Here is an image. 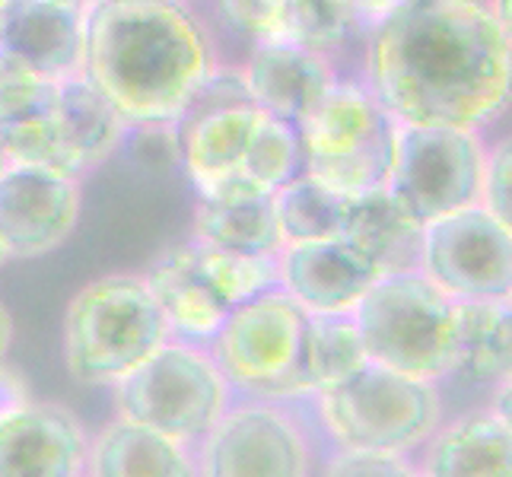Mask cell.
<instances>
[{
	"mask_svg": "<svg viewBox=\"0 0 512 477\" xmlns=\"http://www.w3.org/2000/svg\"><path fill=\"white\" fill-rule=\"evenodd\" d=\"M481 204L423 226L420 274L452 299H506L512 293V233Z\"/></svg>",
	"mask_w": 512,
	"mask_h": 477,
	"instance_id": "8fae6325",
	"label": "cell"
},
{
	"mask_svg": "<svg viewBox=\"0 0 512 477\" xmlns=\"http://www.w3.org/2000/svg\"><path fill=\"white\" fill-rule=\"evenodd\" d=\"M509 325L506 299H455L458 357L452 376L474 385H500L509 379Z\"/></svg>",
	"mask_w": 512,
	"mask_h": 477,
	"instance_id": "603a6c76",
	"label": "cell"
},
{
	"mask_svg": "<svg viewBox=\"0 0 512 477\" xmlns=\"http://www.w3.org/2000/svg\"><path fill=\"white\" fill-rule=\"evenodd\" d=\"M366 29L363 0H287V39L334 61L350 48H363Z\"/></svg>",
	"mask_w": 512,
	"mask_h": 477,
	"instance_id": "484cf974",
	"label": "cell"
},
{
	"mask_svg": "<svg viewBox=\"0 0 512 477\" xmlns=\"http://www.w3.org/2000/svg\"><path fill=\"white\" fill-rule=\"evenodd\" d=\"M7 166V156H4V147H0V169Z\"/></svg>",
	"mask_w": 512,
	"mask_h": 477,
	"instance_id": "b9f144b4",
	"label": "cell"
},
{
	"mask_svg": "<svg viewBox=\"0 0 512 477\" xmlns=\"http://www.w3.org/2000/svg\"><path fill=\"white\" fill-rule=\"evenodd\" d=\"M303 169L341 198L388 185L398 121L353 74H341L299 121Z\"/></svg>",
	"mask_w": 512,
	"mask_h": 477,
	"instance_id": "8992f818",
	"label": "cell"
},
{
	"mask_svg": "<svg viewBox=\"0 0 512 477\" xmlns=\"http://www.w3.org/2000/svg\"><path fill=\"white\" fill-rule=\"evenodd\" d=\"M29 401H32V398H29V392H26L23 379L16 376V373H10L7 366L0 369V420L10 417L13 411H20L23 404H29Z\"/></svg>",
	"mask_w": 512,
	"mask_h": 477,
	"instance_id": "d590c367",
	"label": "cell"
},
{
	"mask_svg": "<svg viewBox=\"0 0 512 477\" xmlns=\"http://www.w3.org/2000/svg\"><path fill=\"white\" fill-rule=\"evenodd\" d=\"M191 188L198 194V201H210V204H252V201L271 198V191L258 185L242 166L229 169L223 175H214V179H204Z\"/></svg>",
	"mask_w": 512,
	"mask_h": 477,
	"instance_id": "e575fe53",
	"label": "cell"
},
{
	"mask_svg": "<svg viewBox=\"0 0 512 477\" xmlns=\"http://www.w3.org/2000/svg\"><path fill=\"white\" fill-rule=\"evenodd\" d=\"M80 175L51 166L7 163L0 169V245L7 258H42L80 223Z\"/></svg>",
	"mask_w": 512,
	"mask_h": 477,
	"instance_id": "7c38bea8",
	"label": "cell"
},
{
	"mask_svg": "<svg viewBox=\"0 0 512 477\" xmlns=\"http://www.w3.org/2000/svg\"><path fill=\"white\" fill-rule=\"evenodd\" d=\"M210 16L249 48L287 39V0H210Z\"/></svg>",
	"mask_w": 512,
	"mask_h": 477,
	"instance_id": "f546056e",
	"label": "cell"
},
{
	"mask_svg": "<svg viewBox=\"0 0 512 477\" xmlns=\"http://www.w3.org/2000/svg\"><path fill=\"white\" fill-rule=\"evenodd\" d=\"M487 159L484 131L398 125L388 191L427 226L481 201Z\"/></svg>",
	"mask_w": 512,
	"mask_h": 477,
	"instance_id": "30bf717a",
	"label": "cell"
},
{
	"mask_svg": "<svg viewBox=\"0 0 512 477\" xmlns=\"http://www.w3.org/2000/svg\"><path fill=\"white\" fill-rule=\"evenodd\" d=\"M144 280L156 299V306L163 312L169 338L210 350L229 309L198 277V271L191 268V261L185 255V242L172 245L169 252L156 258L144 271Z\"/></svg>",
	"mask_w": 512,
	"mask_h": 477,
	"instance_id": "ffe728a7",
	"label": "cell"
},
{
	"mask_svg": "<svg viewBox=\"0 0 512 477\" xmlns=\"http://www.w3.org/2000/svg\"><path fill=\"white\" fill-rule=\"evenodd\" d=\"M379 274L341 236L284 242L277 252V287L309 315L353 312Z\"/></svg>",
	"mask_w": 512,
	"mask_h": 477,
	"instance_id": "4fadbf2b",
	"label": "cell"
},
{
	"mask_svg": "<svg viewBox=\"0 0 512 477\" xmlns=\"http://www.w3.org/2000/svg\"><path fill=\"white\" fill-rule=\"evenodd\" d=\"M112 388L121 420L194 449L233 404V388L220 373L214 353L172 338Z\"/></svg>",
	"mask_w": 512,
	"mask_h": 477,
	"instance_id": "ba28073f",
	"label": "cell"
},
{
	"mask_svg": "<svg viewBox=\"0 0 512 477\" xmlns=\"http://www.w3.org/2000/svg\"><path fill=\"white\" fill-rule=\"evenodd\" d=\"M185 255L191 261V268L217 293V299L226 309L249 303V299L277 287V255L226 252V249H214V245H201L194 239L185 242Z\"/></svg>",
	"mask_w": 512,
	"mask_h": 477,
	"instance_id": "d4e9b609",
	"label": "cell"
},
{
	"mask_svg": "<svg viewBox=\"0 0 512 477\" xmlns=\"http://www.w3.org/2000/svg\"><path fill=\"white\" fill-rule=\"evenodd\" d=\"M369 363L360 328L353 322V312L344 315H309L306 325V366L312 395L334 388L350 379Z\"/></svg>",
	"mask_w": 512,
	"mask_h": 477,
	"instance_id": "4316f807",
	"label": "cell"
},
{
	"mask_svg": "<svg viewBox=\"0 0 512 477\" xmlns=\"http://www.w3.org/2000/svg\"><path fill=\"white\" fill-rule=\"evenodd\" d=\"M191 239L245 255H277L284 249V236H280L271 198L252 204L198 201L191 214Z\"/></svg>",
	"mask_w": 512,
	"mask_h": 477,
	"instance_id": "cb8c5ba5",
	"label": "cell"
},
{
	"mask_svg": "<svg viewBox=\"0 0 512 477\" xmlns=\"http://www.w3.org/2000/svg\"><path fill=\"white\" fill-rule=\"evenodd\" d=\"M179 4H191V0H179Z\"/></svg>",
	"mask_w": 512,
	"mask_h": 477,
	"instance_id": "7bdbcfd3",
	"label": "cell"
},
{
	"mask_svg": "<svg viewBox=\"0 0 512 477\" xmlns=\"http://www.w3.org/2000/svg\"><path fill=\"white\" fill-rule=\"evenodd\" d=\"M357 77L398 125L484 131L509 105V29L487 0H408L366 29Z\"/></svg>",
	"mask_w": 512,
	"mask_h": 477,
	"instance_id": "6da1fadb",
	"label": "cell"
},
{
	"mask_svg": "<svg viewBox=\"0 0 512 477\" xmlns=\"http://www.w3.org/2000/svg\"><path fill=\"white\" fill-rule=\"evenodd\" d=\"M401 4H408V0H363V20H366V26H373L376 20H382L385 13H392Z\"/></svg>",
	"mask_w": 512,
	"mask_h": 477,
	"instance_id": "74e56055",
	"label": "cell"
},
{
	"mask_svg": "<svg viewBox=\"0 0 512 477\" xmlns=\"http://www.w3.org/2000/svg\"><path fill=\"white\" fill-rule=\"evenodd\" d=\"M10 347H13V315L4 303H0V369L7 366Z\"/></svg>",
	"mask_w": 512,
	"mask_h": 477,
	"instance_id": "8d00e7d4",
	"label": "cell"
},
{
	"mask_svg": "<svg viewBox=\"0 0 512 477\" xmlns=\"http://www.w3.org/2000/svg\"><path fill=\"white\" fill-rule=\"evenodd\" d=\"M293 404L233 398L194 449L198 477H312L315 443Z\"/></svg>",
	"mask_w": 512,
	"mask_h": 477,
	"instance_id": "9c48e42d",
	"label": "cell"
},
{
	"mask_svg": "<svg viewBox=\"0 0 512 477\" xmlns=\"http://www.w3.org/2000/svg\"><path fill=\"white\" fill-rule=\"evenodd\" d=\"M309 312L280 287L233 306L210 353L233 398L306 401L312 398L306 366Z\"/></svg>",
	"mask_w": 512,
	"mask_h": 477,
	"instance_id": "52a82bcc",
	"label": "cell"
},
{
	"mask_svg": "<svg viewBox=\"0 0 512 477\" xmlns=\"http://www.w3.org/2000/svg\"><path fill=\"white\" fill-rule=\"evenodd\" d=\"M86 477H198L194 446L115 417L90 439Z\"/></svg>",
	"mask_w": 512,
	"mask_h": 477,
	"instance_id": "44dd1931",
	"label": "cell"
},
{
	"mask_svg": "<svg viewBox=\"0 0 512 477\" xmlns=\"http://www.w3.org/2000/svg\"><path fill=\"white\" fill-rule=\"evenodd\" d=\"M369 363L423 382L452 376L455 341V299L439 290L420 271L382 274L353 306Z\"/></svg>",
	"mask_w": 512,
	"mask_h": 477,
	"instance_id": "277c9868",
	"label": "cell"
},
{
	"mask_svg": "<svg viewBox=\"0 0 512 477\" xmlns=\"http://www.w3.org/2000/svg\"><path fill=\"white\" fill-rule=\"evenodd\" d=\"M169 341L144 274H105L74 293L64 312V363L80 385H115Z\"/></svg>",
	"mask_w": 512,
	"mask_h": 477,
	"instance_id": "3957f363",
	"label": "cell"
},
{
	"mask_svg": "<svg viewBox=\"0 0 512 477\" xmlns=\"http://www.w3.org/2000/svg\"><path fill=\"white\" fill-rule=\"evenodd\" d=\"M322 477H420V471L408 462V455L334 449Z\"/></svg>",
	"mask_w": 512,
	"mask_h": 477,
	"instance_id": "d6a6232c",
	"label": "cell"
},
{
	"mask_svg": "<svg viewBox=\"0 0 512 477\" xmlns=\"http://www.w3.org/2000/svg\"><path fill=\"white\" fill-rule=\"evenodd\" d=\"M58 83L35 74L26 64L0 55V128L35 115L55 102Z\"/></svg>",
	"mask_w": 512,
	"mask_h": 477,
	"instance_id": "1f68e13d",
	"label": "cell"
},
{
	"mask_svg": "<svg viewBox=\"0 0 512 477\" xmlns=\"http://www.w3.org/2000/svg\"><path fill=\"white\" fill-rule=\"evenodd\" d=\"M509 175H512V147L509 137H500L487 144V159H484V175H481V207L490 210L493 217L509 223Z\"/></svg>",
	"mask_w": 512,
	"mask_h": 477,
	"instance_id": "836d02e7",
	"label": "cell"
},
{
	"mask_svg": "<svg viewBox=\"0 0 512 477\" xmlns=\"http://www.w3.org/2000/svg\"><path fill=\"white\" fill-rule=\"evenodd\" d=\"M239 67L258 109L296 128L341 77L338 61L293 39L252 45Z\"/></svg>",
	"mask_w": 512,
	"mask_h": 477,
	"instance_id": "5bb4252c",
	"label": "cell"
},
{
	"mask_svg": "<svg viewBox=\"0 0 512 477\" xmlns=\"http://www.w3.org/2000/svg\"><path fill=\"white\" fill-rule=\"evenodd\" d=\"M0 4H4V0H0Z\"/></svg>",
	"mask_w": 512,
	"mask_h": 477,
	"instance_id": "ee69618b",
	"label": "cell"
},
{
	"mask_svg": "<svg viewBox=\"0 0 512 477\" xmlns=\"http://www.w3.org/2000/svg\"><path fill=\"white\" fill-rule=\"evenodd\" d=\"M274 217L284 242H309V239H331L341 236L344 204L338 191L315 182L312 175H299L271 194Z\"/></svg>",
	"mask_w": 512,
	"mask_h": 477,
	"instance_id": "83f0119b",
	"label": "cell"
},
{
	"mask_svg": "<svg viewBox=\"0 0 512 477\" xmlns=\"http://www.w3.org/2000/svg\"><path fill=\"white\" fill-rule=\"evenodd\" d=\"M341 239L373 264L379 277L420 268L423 223L388 188L347 198Z\"/></svg>",
	"mask_w": 512,
	"mask_h": 477,
	"instance_id": "e0dca14e",
	"label": "cell"
},
{
	"mask_svg": "<svg viewBox=\"0 0 512 477\" xmlns=\"http://www.w3.org/2000/svg\"><path fill=\"white\" fill-rule=\"evenodd\" d=\"M420 477H512L509 420L493 408L462 414L423 443Z\"/></svg>",
	"mask_w": 512,
	"mask_h": 477,
	"instance_id": "ac0fdd59",
	"label": "cell"
},
{
	"mask_svg": "<svg viewBox=\"0 0 512 477\" xmlns=\"http://www.w3.org/2000/svg\"><path fill=\"white\" fill-rule=\"evenodd\" d=\"M131 163L147 175H172L182 172V140L179 125L169 118L131 121L121 137V150Z\"/></svg>",
	"mask_w": 512,
	"mask_h": 477,
	"instance_id": "4dcf8cb0",
	"label": "cell"
},
{
	"mask_svg": "<svg viewBox=\"0 0 512 477\" xmlns=\"http://www.w3.org/2000/svg\"><path fill=\"white\" fill-rule=\"evenodd\" d=\"M86 10L64 0H4L0 55L26 64L48 80H70L83 67Z\"/></svg>",
	"mask_w": 512,
	"mask_h": 477,
	"instance_id": "2e32d148",
	"label": "cell"
},
{
	"mask_svg": "<svg viewBox=\"0 0 512 477\" xmlns=\"http://www.w3.org/2000/svg\"><path fill=\"white\" fill-rule=\"evenodd\" d=\"M90 436L61 404L29 401L0 420V477H83Z\"/></svg>",
	"mask_w": 512,
	"mask_h": 477,
	"instance_id": "9a60e30c",
	"label": "cell"
},
{
	"mask_svg": "<svg viewBox=\"0 0 512 477\" xmlns=\"http://www.w3.org/2000/svg\"><path fill=\"white\" fill-rule=\"evenodd\" d=\"M487 4H490L493 16L500 20V26L509 29V0H487Z\"/></svg>",
	"mask_w": 512,
	"mask_h": 477,
	"instance_id": "f35d334b",
	"label": "cell"
},
{
	"mask_svg": "<svg viewBox=\"0 0 512 477\" xmlns=\"http://www.w3.org/2000/svg\"><path fill=\"white\" fill-rule=\"evenodd\" d=\"M7 261H10V258H7V252H4V245H0V268H4Z\"/></svg>",
	"mask_w": 512,
	"mask_h": 477,
	"instance_id": "60d3db41",
	"label": "cell"
},
{
	"mask_svg": "<svg viewBox=\"0 0 512 477\" xmlns=\"http://www.w3.org/2000/svg\"><path fill=\"white\" fill-rule=\"evenodd\" d=\"M255 102L223 105V109H185L175 125L182 140V175L198 185L242 166L245 147L261 121Z\"/></svg>",
	"mask_w": 512,
	"mask_h": 477,
	"instance_id": "7402d4cb",
	"label": "cell"
},
{
	"mask_svg": "<svg viewBox=\"0 0 512 477\" xmlns=\"http://www.w3.org/2000/svg\"><path fill=\"white\" fill-rule=\"evenodd\" d=\"M55 125L64 150V169L83 179L86 172L105 166L121 150L128 121L90 80L77 74L58 83Z\"/></svg>",
	"mask_w": 512,
	"mask_h": 477,
	"instance_id": "d6986e66",
	"label": "cell"
},
{
	"mask_svg": "<svg viewBox=\"0 0 512 477\" xmlns=\"http://www.w3.org/2000/svg\"><path fill=\"white\" fill-rule=\"evenodd\" d=\"M64 4H74V7H93V4H99V0H64Z\"/></svg>",
	"mask_w": 512,
	"mask_h": 477,
	"instance_id": "ab89813d",
	"label": "cell"
},
{
	"mask_svg": "<svg viewBox=\"0 0 512 477\" xmlns=\"http://www.w3.org/2000/svg\"><path fill=\"white\" fill-rule=\"evenodd\" d=\"M322 433L334 449L411 455L443 423V395L436 382L366 363L360 373L312 395Z\"/></svg>",
	"mask_w": 512,
	"mask_h": 477,
	"instance_id": "5b68a950",
	"label": "cell"
},
{
	"mask_svg": "<svg viewBox=\"0 0 512 477\" xmlns=\"http://www.w3.org/2000/svg\"><path fill=\"white\" fill-rule=\"evenodd\" d=\"M214 29L179 0H99L86 7L80 74L131 121H175L220 64Z\"/></svg>",
	"mask_w": 512,
	"mask_h": 477,
	"instance_id": "7a4b0ae2",
	"label": "cell"
},
{
	"mask_svg": "<svg viewBox=\"0 0 512 477\" xmlns=\"http://www.w3.org/2000/svg\"><path fill=\"white\" fill-rule=\"evenodd\" d=\"M83 477H86V474H83Z\"/></svg>",
	"mask_w": 512,
	"mask_h": 477,
	"instance_id": "f6af8a7d",
	"label": "cell"
},
{
	"mask_svg": "<svg viewBox=\"0 0 512 477\" xmlns=\"http://www.w3.org/2000/svg\"><path fill=\"white\" fill-rule=\"evenodd\" d=\"M242 169L252 175L258 185H264L271 194L284 188L287 182L299 179L303 169V140L299 128L290 121H280L271 115H261L258 128L245 147Z\"/></svg>",
	"mask_w": 512,
	"mask_h": 477,
	"instance_id": "f1b7e54d",
	"label": "cell"
}]
</instances>
